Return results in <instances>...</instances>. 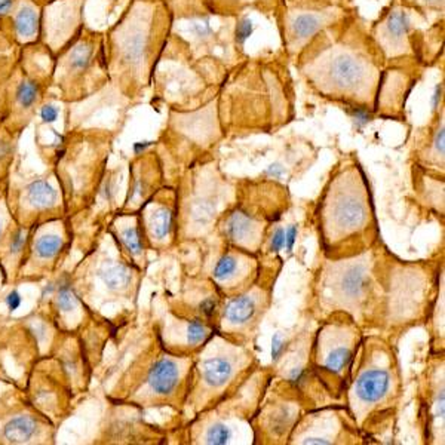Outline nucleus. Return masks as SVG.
Wrapping results in <instances>:
<instances>
[{"label": "nucleus", "instance_id": "obj_22", "mask_svg": "<svg viewBox=\"0 0 445 445\" xmlns=\"http://www.w3.org/2000/svg\"><path fill=\"white\" fill-rule=\"evenodd\" d=\"M39 88L34 82L24 80L21 82L17 89V101L22 109H30L31 105L38 101Z\"/></svg>", "mask_w": 445, "mask_h": 445}, {"label": "nucleus", "instance_id": "obj_39", "mask_svg": "<svg viewBox=\"0 0 445 445\" xmlns=\"http://www.w3.org/2000/svg\"><path fill=\"white\" fill-rule=\"evenodd\" d=\"M8 153V146L5 143H0V158H3Z\"/></svg>", "mask_w": 445, "mask_h": 445}, {"label": "nucleus", "instance_id": "obj_27", "mask_svg": "<svg viewBox=\"0 0 445 445\" xmlns=\"http://www.w3.org/2000/svg\"><path fill=\"white\" fill-rule=\"evenodd\" d=\"M122 241L125 243V247L128 248V251H130L131 254L137 255V254L142 252L143 243H142V238H139V233H138V230L135 227L126 229L122 233Z\"/></svg>", "mask_w": 445, "mask_h": 445}, {"label": "nucleus", "instance_id": "obj_12", "mask_svg": "<svg viewBox=\"0 0 445 445\" xmlns=\"http://www.w3.org/2000/svg\"><path fill=\"white\" fill-rule=\"evenodd\" d=\"M204 379L209 386H222L233 374L232 362L226 358H214L204 364Z\"/></svg>", "mask_w": 445, "mask_h": 445}, {"label": "nucleus", "instance_id": "obj_5", "mask_svg": "<svg viewBox=\"0 0 445 445\" xmlns=\"http://www.w3.org/2000/svg\"><path fill=\"white\" fill-rule=\"evenodd\" d=\"M355 13L345 5L324 3L319 0H280L276 20L288 60H296L308 43L318 34Z\"/></svg>", "mask_w": 445, "mask_h": 445}, {"label": "nucleus", "instance_id": "obj_36", "mask_svg": "<svg viewBox=\"0 0 445 445\" xmlns=\"http://www.w3.org/2000/svg\"><path fill=\"white\" fill-rule=\"evenodd\" d=\"M14 6V0H0V15L8 14Z\"/></svg>", "mask_w": 445, "mask_h": 445}, {"label": "nucleus", "instance_id": "obj_26", "mask_svg": "<svg viewBox=\"0 0 445 445\" xmlns=\"http://www.w3.org/2000/svg\"><path fill=\"white\" fill-rule=\"evenodd\" d=\"M230 439V430L227 426L222 423H216L214 426H211L206 432V442L214 444V445H222L227 444Z\"/></svg>", "mask_w": 445, "mask_h": 445}, {"label": "nucleus", "instance_id": "obj_18", "mask_svg": "<svg viewBox=\"0 0 445 445\" xmlns=\"http://www.w3.org/2000/svg\"><path fill=\"white\" fill-rule=\"evenodd\" d=\"M350 361H352V350L347 346H338L328 352L324 365L331 372H340L350 364Z\"/></svg>", "mask_w": 445, "mask_h": 445}, {"label": "nucleus", "instance_id": "obj_7", "mask_svg": "<svg viewBox=\"0 0 445 445\" xmlns=\"http://www.w3.org/2000/svg\"><path fill=\"white\" fill-rule=\"evenodd\" d=\"M391 386V374L384 370L365 371L358 379L356 395L362 402H377L388 393Z\"/></svg>", "mask_w": 445, "mask_h": 445}, {"label": "nucleus", "instance_id": "obj_8", "mask_svg": "<svg viewBox=\"0 0 445 445\" xmlns=\"http://www.w3.org/2000/svg\"><path fill=\"white\" fill-rule=\"evenodd\" d=\"M370 273L365 264H350L337 276V289L346 299H359L365 294Z\"/></svg>", "mask_w": 445, "mask_h": 445}, {"label": "nucleus", "instance_id": "obj_1", "mask_svg": "<svg viewBox=\"0 0 445 445\" xmlns=\"http://www.w3.org/2000/svg\"><path fill=\"white\" fill-rule=\"evenodd\" d=\"M294 61L301 77L321 97L361 112L376 105L386 63L355 13L322 30Z\"/></svg>", "mask_w": 445, "mask_h": 445}, {"label": "nucleus", "instance_id": "obj_28", "mask_svg": "<svg viewBox=\"0 0 445 445\" xmlns=\"http://www.w3.org/2000/svg\"><path fill=\"white\" fill-rule=\"evenodd\" d=\"M27 241V232L24 229H20L15 232V235L10 239V252L17 254L24 247V243Z\"/></svg>", "mask_w": 445, "mask_h": 445}, {"label": "nucleus", "instance_id": "obj_17", "mask_svg": "<svg viewBox=\"0 0 445 445\" xmlns=\"http://www.w3.org/2000/svg\"><path fill=\"white\" fill-rule=\"evenodd\" d=\"M254 230V222L252 220L245 216L243 213H235L232 214L226 222V233L230 239L242 241L245 238H248Z\"/></svg>", "mask_w": 445, "mask_h": 445}, {"label": "nucleus", "instance_id": "obj_4", "mask_svg": "<svg viewBox=\"0 0 445 445\" xmlns=\"http://www.w3.org/2000/svg\"><path fill=\"white\" fill-rule=\"evenodd\" d=\"M171 10L172 20L183 24V31L175 36L197 60L227 70L239 63L242 55L239 18L218 15L202 0H179V9L171 8Z\"/></svg>", "mask_w": 445, "mask_h": 445}, {"label": "nucleus", "instance_id": "obj_32", "mask_svg": "<svg viewBox=\"0 0 445 445\" xmlns=\"http://www.w3.org/2000/svg\"><path fill=\"white\" fill-rule=\"evenodd\" d=\"M296 238H297V226H289L288 230H285V248L288 251L292 250V247H294V242H296Z\"/></svg>", "mask_w": 445, "mask_h": 445}, {"label": "nucleus", "instance_id": "obj_33", "mask_svg": "<svg viewBox=\"0 0 445 445\" xmlns=\"http://www.w3.org/2000/svg\"><path fill=\"white\" fill-rule=\"evenodd\" d=\"M304 376H306V372H304L303 368H294L289 372V382L292 384L300 386L304 382Z\"/></svg>", "mask_w": 445, "mask_h": 445}, {"label": "nucleus", "instance_id": "obj_16", "mask_svg": "<svg viewBox=\"0 0 445 445\" xmlns=\"http://www.w3.org/2000/svg\"><path fill=\"white\" fill-rule=\"evenodd\" d=\"M98 275H100L103 282L107 285L110 289L125 288L131 280L130 269L125 267L123 264L104 267V269H101Z\"/></svg>", "mask_w": 445, "mask_h": 445}, {"label": "nucleus", "instance_id": "obj_3", "mask_svg": "<svg viewBox=\"0 0 445 445\" xmlns=\"http://www.w3.org/2000/svg\"><path fill=\"white\" fill-rule=\"evenodd\" d=\"M368 31L384 63L416 60L426 67L442 51L444 18L426 15L401 0H392Z\"/></svg>", "mask_w": 445, "mask_h": 445}, {"label": "nucleus", "instance_id": "obj_31", "mask_svg": "<svg viewBox=\"0 0 445 445\" xmlns=\"http://www.w3.org/2000/svg\"><path fill=\"white\" fill-rule=\"evenodd\" d=\"M40 116L43 122H55L58 118V110L54 107V105H45L40 110Z\"/></svg>", "mask_w": 445, "mask_h": 445}, {"label": "nucleus", "instance_id": "obj_19", "mask_svg": "<svg viewBox=\"0 0 445 445\" xmlns=\"http://www.w3.org/2000/svg\"><path fill=\"white\" fill-rule=\"evenodd\" d=\"M77 296L67 278H63L56 285V306L63 312H70L76 308Z\"/></svg>", "mask_w": 445, "mask_h": 445}, {"label": "nucleus", "instance_id": "obj_20", "mask_svg": "<svg viewBox=\"0 0 445 445\" xmlns=\"http://www.w3.org/2000/svg\"><path fill=\"white\" fill-rule=\"evenodd\" d=\"M401 2L407 6H412L420 13L426 15L435 17V18H444L445 10V0H401Z\"/></svg>", "mask_w": 445, "mask_h": 445}, {"label": "nucleus", "instance_id": "obj_9", "mask_svg": "<svg viewBox=\"0 0 445 445\" xmlns=\"http://www.w3.org/2000/svg\"><path fill=\"white\" fill-rule=\"evenodd\" d=\"M180 368L171 359H159L156 364L151 367L147 383L150 389L156 395H168L171 393L179 383Z\"/></svg>", "mask_w": 445, "mask_h": 445}, {"label": "nucleus", "instance_id": "obj_21", "mask_svg": "<svg viewBox=\"0 0 445 445\" xmlns=\"http://www.w3.org/2000/svg\"><path fill=\"white\" fill-rule=\"evenodd\" d=\"M151 227H153L155 236L159 239L167 238L172 229V214L167 208H159L151 218Z\"/></svg>", "mask_w": 445, "mask_h": 445}, {"label": "nucleus", "instance_id": "obj_25", "mask_svg": "<svg viewBox=\"0 0 445 445\" xmlns=\"http://www.w3.org/2000/svg\"><path fill=\"white\" fill-rule=\"evenodd\" d=\"M236 267H238V262H236L235 257L225 255L222 259H220V262L217 263V266L214 269V278L217 280H225L235 273Z\"/></svg>", "mask_w": 445, "mask_h": 445}, {"label": "nucleus", "instance_id": "obj_10", "mask_svg": "<svg viewBox=\"0 0 445 445\" xmlns=\"http://www.w3.org/2000/svg\"><path fill=\"white\" fill-rule=\"evenodd\" d=\"M15 31L22 42L36 38L39 31V14L31 5H22L15 15Z\"/></svg>", "mask_w": 445, "mask_h": 445}, {"label": "nucleus", "instance_id": "obj_30", "mask_svg": "<svg viewBox=\"0 0 445 445\" xmlns=\"http://www.w3.org/2000/svg\"><path fill=\"white\" fill-rule=\"evenodd\" d=\"M284 349H285V340L282 338V335L276 333L272 340V359L278 361L280 356H282Z\"/></svg>", "mask_w": 445, "mask_h": 445}, {"label": "nucleus", "instance_id": "obj_37", "mask_svg": "<svg viewBox=\"0 0 445 445\" xmlns=\"http://www.w3.org/2000/svg\"><path fill=\"white\" fill-rule=\"evenodd\" d=\"M103 195H104V197H105V199H112V197H113L114 190H113V187H112V183H110V181H105V183H104V187H103Z\"/></svg>", "mask_w": 445, "mask_h": 445}, {"label": "nucleus", "instance_id": "obj_14", "mask_svg": "<svg viewBox=\"0 0 445 445\" xmlns=\"http://www.w3.org/2000/svg\"><path fill=\"white\" fill-rule=\"evenodd\" d=\"M365 217V208L362 202L349 199V201H340L337 205L335 220L338 221L340 227H355Z\"/></svg>", "mask_w": 445, "mask_h": 445}, {"label": "nucleus", "instance_id": "obj_29", "mask_svg": "<svg viewBox=\"0 0 445 445\" xmlns=\"http://www.w3.org/2000/svg\"><path fill=\"white\" fill-rule=\"evenodd\" d=\"M285 247V230L282 227H279L275 230L271 239V250L272 251H280Z\"/></svg>", "mask_w": 445, "mask_h": 445}, {"label": "nucleus", "instance_id": "obj_6", "mask_svg": "<svg viewBox=\"0 0 445 445\" xmlns=\"http://www.w3.org/2000/svg\"><path fill=\"white\" fill-rule=\"evenodd\" d=\"M202 2L218 15L239 18V15L251 9L264 14H275L280 0H202Z\"/></svg>", "mask_w": 445, "mask_h": 445}, {"label": "nucleus", "instance_id": "obj_2", "mask_svg": "<svg viewBox=\"0 0 445 445\" xmlns=\"http://www.w3.org/2000/svg\"><path fill=\"white\" fill-rule=\"evenodd\" d=\"M171 30L172 10L167 0H135L112 34L113 75L121 84H149Z\"/></svg>", "mask_w": 445, "mask_h": 445}, {"label": "nucleus", "instance_id": "obj_24", "mask_svg": "<svg viewBox=\"0 0 445 445\" xmlns=\"http://www.w3.org/2000/svg\"><path fill=\"white\" fill-rule=\"evenodd\" d=\"M209 335L208 326L201 321H192L187 326V342L196 346L199 343H204Z\"/></svg>", "mask_w": 445, "mask_h": 445}, {"label": "nucleus", "instance_id": "obj_23", "mask_svg": "<svg viewBox=\"0 0 445 445\" xmlns=\"http://www.w3.org/2000/svg\"><path fill=\"white\" fill-rule=\"evenodd\" d=\"M63 247L61 238H58L55 235L43 236L36 242V254L40 259H52L58 252H60Z\"/></svg>", "mask_w": 445, "mask_h": 445}, {"label": "nucleus", "instance_id": "obj_34", "mask_svg": "<svg viewBox=\"0 0 445 445\" xmlns=\"http://www.w3.org/2000/svg\"><path fill=\"white\" fill-rule=\"evenodd\" d=\"M6 304H8L9 310H15V309L20 308V304H21V296L18 294L17 291H13V292H10V294L6 297Z\"/></svg>", "mask_w": 445, "mask_h": 445}, {"label": "nucleus", "instance_id": "obj_13", "mask_svg": "<svg viewBox=\"0 0 445 445\" xmlns=\"http://www.w3.org/2000/svg\"><path fill=\"white\" fill-rule=\"evenodd\" d=\"M3 433L5 438L13 444L27 442L36 433V421L26 416L13 418L5 426Z\"/></svg>", "mask_w": 445, "mask_h": 445}, {"label": "nucleus", "instance_id": "obj_35", "mask_svg": "<svg viewBox=\"0 0 445 445\" xmlns=\"http://www.w3.org/2000/svg\"><path fill=\"white\" fill-rule=\"evenodd\" d=\"M216 310V301L214 300H205L202 304H201V312L205 313L206 316H211L214 313Z\"/></svg>", "mask_w": 445, "mask_h": 445}, {"label": "nucleus", "instance_id": "obj_11", "mask_svg": "<svg viewBox=\"0 0 445 445\" xmlns=\"http://www.w3.org/2000/svg\"><path fill=\"white\" fill-rule=\"evenodd\" d=\"M257 310L255 301L250 296H241L233 299L225 309V316L232 324H245L248 322Z\"/></svg>", "mask_w": 445, "mask_h": 445}, {"label": "nucleus", "instance_id": "obj_40", "mask_svg": "<svg viewBox=\"0 0 445 445\" xmlns=\"http://www.w3.org/2000/svg\"><path fill=\"white\" fill-rule=\"evenodd\" d=\"M0 233H2V221H0Z\"/></svg>", "mask_w": 445, "mask_h": 445}, {"label": "nucleus", "instance_id": "obj_38", "mask_svg": "<svg viewBox=\"0 0 445 445\" xmlns=\"http://www.w3.org/2000/svg\"><path fill=\"white\" fill-rule=\"evenodd\" d=\"M321 2L333 3V5H345V6H349V0H321Z\"/></svg>", "mask_w": 445, "mask_h": 445}, {"label": "nucleus", "instance_id": "obj_15", "mask_svg": "<svg viewBox=\"0 0 445 445\" xmlns=\"http://www.w3.org/2000/svg\"><path fill=\"white\" fill-rule=\"evenodd\" d=\"M27 199L31 206L50 208L56 202V190L48 181L38 180L29 186Z\"/></svg>", "mask_w": 445, "mask_h": 445}]
</instances>
